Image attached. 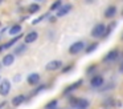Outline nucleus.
Here are the masks:
<instances>
[{
    "label": "nucleus",
    "mask_w": 123,
    "mask_h": 109,
    "mask_svg": "<svg viewBox=\"0 0 123 109\" xmlns=\"http://www.w3.org/2000/svg\"><path fill=\"white\" fill-rule=\"evenodd\" d=\"M70 105L73 106V108L75 109H87L89 105H90V102H89V100H86V98H75V97H72L69 100Z\"/></svg>",
    "instance_id": "nucleus-1"
},
{
    "label": "nucleus",
    "mask_w": 123,
    "mask_h": 109,
    "mask_svg": "<svg viewBox=\"0 0 123 109\" xmlns=\"http://www.w3.org/2000/svg\"><path fill=\"white\" fill-rule=\"evenodd\" d=\"M105 32H106V25H105L103 23H98V24L94 25L93 29H91V37H94V39L103 37Z\"/></svg>",
    "instance_id": "nucleus-2"
},
{
    "label": "nucleus",
    "mask_w": 123,
    "mask_h": 109,
    "mask_svg": "<svg viewBox=\"0 0 123 109\" xmlns=\"http://www.w3.org/2000/svg\"><path fill=\"white\" fill-rule=\"evenodd\" d=\"M83 49H85V43L83 41H75L69 47V53L70 55H78V53Z\"/></svg>",
    "instance_id": "nucleus-3"
},
{
    "label": "nucleus",
    "mask_w": 123,
    "mask_h": 109,
    "mask_svg": "<svg viewBox=\"0 0 123 109\" xmlns=\"http://www.w3.org/2000/svg\"><path fill=\"white\" fill-rule=\"evenodd\" d=\"M103 84H105V79H103V76H101V74H95V76H93L90 79V85H91V88H94V89H99Z\"/></svg>",
    "instance_id": "nucleus-4"
},
{
    "label": "nucleus",
    "mask_w": 123,
    "mask_h": 109,
    "mask_svg": "<svg viewBox=\"0 0 123 109\" xmlns=\"http://www.w3.org/2000/svg\"><path fill=\"white\" fill-rule=\"evenodd\" d=\"M61 68H62V61L61 60H52L45 65V69L49 71V72L58 71V69H61Z\"/></svg>",
    "instance_id": "nucleus-5"
},
{
    "label": "nucleus",
    "mask_w": 123,
    "mask_h": 109,
    "mask_svg": "<svg viewBox=\"0 0 123 109\" xmlns=\"http://www.w3.org/2000/svg\"><path fill=\"white\" fill-rule=\"evenodd\" d=\"M118 57H119V51L115 48V49H111L109 53L105 55L103 61H105V63H112V61H115Z\"/></svg>",
    "instance_id": "nucleus-6"
},
{
    "label": "nucleus",
    "mask_w": 123,
    "mask_h": 109,
    "mask_svg": "<svg viewBox=\"0 0 123 109\" xmlns=\"http://www.w3.org/2000/svg\"><path fill=\"white\" fill-rule=\"evenodd\" d=\"M9 92H11V81L3 80L1 84H0V94L1 96H8Z\"/></svg>",
    "instance_id": "nucleus-7"
},
{
    "label": "nucleus",
    "mask_w": 123,
    "mask_h": 109,
    "mask_svg": "<svg viewBox=\"0 0 123 109\" xmlns=\"http://www.w3.org/2000/svg\"><path fill=\"white\" fill-rule=\"evenodd\" d=\"M21 37H23V35L20 33V35H17V36H15L13 39H11V40H9V41H7L6 44H3V45H1V47H0V52H3L4 49H8V48H11L12 45H15V44H16V43L19 41L20 39H21Z\"/></svg>",
    "instance_id": "nucleus-8"
},
{
    "label": "nucleus",
    "mask_w": 123,
    "mask_h": 109,
    "mask_svg": "<svg viewBox=\"0 0 123 109\" xmlns=\"http://www.w3.org/2000/svg\"><path fill=\"white\" fill-rule=\"evenodd\" d=\"M82 80H78V81H75V82H73V84H70L69 87H66L65 88V90H64V94H69V93H72V92H74L75 89H78V88L82 85Z\"/></svg>",
    "instance_id": "nucleus-9"
},
{
    "label": "nucleus",
    "mask_w": 123,
    "mask_h": 109,
    "mask_svg": "<svg viewBox=\"0 0 123 109\" xmlns=\"http://www.w3.org/2000/svg\"><path fill=\"white\" fill-rule=\"evenodd\" d=\"M37 37H38V33H37V32H36V31H31L29 33L25 35L24 41H25V44H31V43H35L36 40H37Z\"/></svg>",
    "instance_id": "nucleus-10"
},
{
    "label": "nucleus",
    "mask_w": 123,
    "mask_h": 109,
    "mask_svg": "<svg viewBox=\"0 0 123 109\" xmlns=\"http://www.w3.org/2000/svg\"><path fill=\"white\" fill-rule=\"evenodd\" d=\"M72 4H64L61 8H60L58 11H57V17H62V16L68 15V13L72 11Z\"/></svg>",
    "instance_id": "nucleus-11"
},
{
    "label": "nucleus",
    "mask_w": 123,
    "mask_h": 109,
    "mask_svg": "<svg viewBox=\"0 0 123 109\" xmlns=\"http://www.w3.org/2000/svg\"><path fill=\"white\" fill-rule=\"evenodd\" d=\"M27 81L29 85H37L40 82V74L38 73H31L29 76L27 77Z\"/></svg>",
    "instance_id": "nucleus-12"
},
{
    "label": "nucleus",
    "mask_w": 123,
    "mask_h": 109,
    "mask_svg": "<svg viewBox=\"0 0 123 109\" xmlns=\"http://www.w3.org/2000/svg\"><path fill=\"white\" fill-rule=\"evenodd\" d=\"M117 15V7L115 5H109V7L105 9V17L107 19H111Z\"/></svg>",
    "instance_id": "nucleus-13"
},
{
    "label": "nucleus",
    "mask_w": 123,
    "mask_h": 109,
    "mask_svg": "<svg viewBox=\"0 0 123 109\" xmlns=\"http://www.w3.org/2000/svg\"><path fill=\"white\" fill-rule=\"evenodd\" d=\"M13 61H15V56L12 55V53H8V55H6L3 57L1 64H3V65H6V66H9V65H12V64H13Z\"/></svg>",
    "instance_id": "nucleus-14"
},
{
    "label": "nucleus",
    "mask_w": 123,
    "mask_h": 109,
    "mask_svg": "<svg viewBox=\"0 0 123 109\" xmlns=\"http://www.w3.org/2000/svg\"><path fill=\"white\" fill-rule=\"evenodd\" d=\"M21 25H19V24H15V25H12L11 28H9L8 33L11 35V36H17V35L21 33Z\"/></svg>",
    "instance_id": "nucleus-15"
},
{
    "label": "nucleus",
    "mask_w": 123,
    "mask_h": 109,
    "mask_svg": "<svg viewBox=\"0 0 123 109\" xmlns=\"http://www.w3.org/2000/svg\"><path fill=\"white\" fill-rule=\"evenodd\" d=\"M24 101H25V96L24 94L15 96V97L12 98V105H13V106H19V105H21Z\"/></svg>",
    "instance_id": "nucleus-16"
},
{
    "label": "nucleus",
    "mask_w": 123,
    "mask_h": 109,
    "mask_svg": "<svg viewBox=\"0 0 123 109\" xmlns=\"http://www.w3.org/2000/svg\"><path fill=\"white\" fill-rule=\"evenodd\" d=\"M57 105H58V100L53 98V100H50L48 104H45V109H56Z\"/></svg>",
    "instance_id": "nucleus-17"
},
{
    "label": "nucleus",
    "mask_w": 123,
    "mask_h": 109,
    "mask_svg": "<svg viewBox=\"0 0 123 109\" xmlns=\"http://www.w3.org/2000/svg\"><path fill=\"white\" fill-rule=\"evenodd\" d=\"M27 51V44H20L15 48V55H21Z\"/></svg>",
    "instance_id": "nucleus-18"
},
{
    "label": "nucleus",
    "mask_w": 123,
    "mask_h": 109,
    "mask_svg": "<svg viewBox=\"0 0 123 109\" xmlns=\"http://www.w3.org/2000/svg\"><path fill=\"white\" fill-rule=\"evenodd\" d=\"M38 11H40V4H31L29 7H28V12H29L31 15L38 12Z\"/></svg>",
    "instance_id": "nucleus-19"
},
{
    "label": "nucleus",
    "mask_w": 123,
    "mask_h": 109,
    "mask_svg": "<svg viewBox=\"0 0 123 109\" xmlns=\"http://www.w3.org/2000/svg\"><path fill=\"white\" fill-rule=\"evenodd\" d=\"M115 25H117V23H115V21H112L111 24H109V27H106V32H105V36H103V37H107V36H109V35L111 33V31L115 28Z\"/></svg>",
    "instance_id": "nucleus-20"
},
{
    "label": "nucleus",
    "mask_w": 123,
    "mask_h": 109,
    "mask_svg": "<svg viewBox=\"0 0 123 109\" xmlns=\"http://www.w3.org/2000/svg\"><path fill=\"white\" fill-rule=\"evenodd\" d=\"M62 5H64V4L61 3V0H57V1H54L53 4L50 5V11H58Z\"/></svg>",
    "instance_id": "nucleus-21"
},
{
    "label": "nucleus",
    "mask_w": 123,
    "mask_h": 109,
    "mask_svg": "<svg viewBox=\"0 0 123 109\" xmlns=\"http://www.w3.org/2000/svg\"><path fill=\"white\" fill-rule=\"evenodd\" d=\"M97 47H98V44H97V43H93V44H90L89 47L85 48V52L86 53H91V52H94V51L97 49Z\"/></svg>",
    "instance_id": "nucleus-22"
},
{
    "label": "nucleus",
    "mask_w": 123,
    "mask_h": 109,
    "mask_svg": "<svg viewBox=\"0 0 123 109\" xmlns=\"http://www.w3.org/2000/svg\"><path fill=\"white\" fill-rule=\"evenodd\" d=\"M95 71H97V65H94V64H93V65L89 66V69L86 72H87V74H91V73H94Z\"/></svg>",
    "instance_id": "nucleus-23"
},
{
    "label": "nucleus",
    "mask_w": 123,
    "mask_h": 109,
    "mask_svg": "<svg viewBox=\"0 0 123 109\" xmlns=\"http://www.w3.org/2000/svg\"><path fill=\"white\" fill-rule=\"evenodd\" d=\"M45 17H46V15L41 16V17H37V19H36V20H33V21H32V24H37V23H40V21H43V20H44V19H45Z\"/></svg>",
    "instance_id": "nucleus-24"
},
{
    "label": "nucleus",
    "mask_w": 123,
    "mask_h": 109,
    "mask_svg": "<svg viewBox=\"0 0 123 109\" xmlns=\"http://www.w3.org/2000/svg\"><path fill=\"white\" fill-rule=\"evenodd\" d=\"M70 69H72V65H68L65 69H62V72H64V73H66V72H69V71H70Z\"/></svg>",
    "instance_id": "nucleus-25"
},
{
    "label": "nucleus",
    "mask_w": 123,
    "mask_h": 109,
    "mask_svg": "<svg viewBox=\"0 0 123 109\" xmlns=\"http://www.w3.org/2000/svg\"><path fill=\"white\" fill-rule=\"evenodd\" d=\"M118 71H119V73H123V61L120 63V65H119V68H118Z\"/></svg>",
    "instance_id": "nucleus-26"
},
{
    "label": "nucleus",
    "mask_w": 123,
    "mask_h": 109,
    "mask_svg": "<svg viewBox=\"0 0 123 109\" xmlns=\"http://www.w3.org/2000/svg\"><path fill=\"white\" fill-rule=\"evenodd\" d=\"M85 1H86V3H87V4H91V3H93V1H94V0H85Z\"/></svg>",
    "instance_id": "nucleus-27"
},
{
    "label": "nucleus",
    "mask_w": 123,
    "mask_h": 109,
    "mask_svg": "<svg viewBox=\"0 0 123 109\" xmlns=\"http://www.w3.org/2000/svg\"><path fill=\"white\" fill-rule=\"evenodd\" d=\"M15 81H20V76H16V77H15Z\"/></svg>",
    "instance_id": "nucleus-28"
},
{
    "label": "nucleus",
    "mask_w": 123,
    "mask_h": 109,
    "mask_svg": "<svg viewBox=\"0 0 123 109\" xmlns=\"http://www.w3.org/2000/svg\"><path fill=\"white\" fill-rule=\"evenodd\" d=\"M35 1H43V0H35Z\"/></svg>",
    "instance_id": "nucleus-29"
},
{
    "label": "nucleus",
    "mask_w": 123,
    "mask_h": 109,
    "mask_svg": "<svg viewBox=\"0 0 123 109\" xmlns=\"http://www.w3.org/2000/svg\"><path fill=\"white\" fill-rule=\"evenodd\" d=\"M122 16H123V11H122Z\"/></svg>",
    "instance_id": "nucleus-30"
}]
</instances>
